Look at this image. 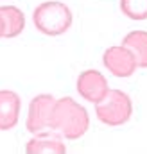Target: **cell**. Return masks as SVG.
<instances>
[{
  "label": "cell",
  "mask_w": 147,
  "mask_h": 154,
  "mask_svg": "<svg viewBox=\"0 0 147 154\" xmlns=\"http://www.w3.org/2000/svg\"><path fill=\"white\" fill-rule=\"evenodd\" d=\"M22 100L14 91L0 90V131H9L18 124Z\"/></svg>",
  "instance_id": "obj_7"
},
{
  "label": "cell",
  "mask_w": 147,
  "mask_h": 154,
  "mask_svg": "<svg viewBox=\"0 0 147 154\" xmlns=\"http://www.w3.org/2000/svg\"><path fill=\"white\" fill-rule=\"evenodd\" d=\"M56 99L52 95L41 93L36 95L31 104H29V115H27V131L38 134L41 131L52 129V122H54V109H56Z\"/></svg>",
  "instance_id": "obj_4"
},
{
  "label": "cell",
  "mask_w": 147,
  "mask_h": 154,
  "mask_svg": "<svg viewBox=\"0 0 147 154\" xmlns=\"http://www.w3.org/2000/svg\"><path fill=\"white\" fill-rule=\"evenodd\" d=\"M102 63H104V66L110 70L111 74L117 77L133 75L135 70H136V66H138L133 52L127 47H124V45H120V47H110L104 52V56H102Z\"/></svg>",
  "instance_id": "obj_5"
},
{
  "label": "cell",
  "mask_w": 147,
  "mask_h": 154,
  "mask_svg": "<svg viewBox=\"0 0 147 154\" xmlns=\"http://www.w3.org/2000/svg\"><path fill=\"white\" fill-rule=\"evenodd\" d=\"M25 151H27V154H65L67 147H65L63 140L58 134H54L52 131L50 133L41 131L27 142Z\"/></svg>",
  "instance_id": "obj_8"
},
{
  "label": "cell",
  "mask_w": 147,
  "mask_h": 154,
  "mask_svg": "<svg viewBox=\"0 0 147 154\" xmlns=\"http://www.w3.org/2000/svg\"><path fill=\"white\" fill-rule=\"evenodd\" d=\"M122 45L127 47L140 68H147V32L145 31H133L122 39Z\"/></svg>",
  "instance_id": "obj_10"
},
{
  "label": "cell",
  "mask_w": 147,
  "mask_h": 154,
  "mask_svg": "<svg viewBox=\"0 0 147 154\" xmlns=\"http://www.w3.org/2000/svg\"><path fill=\"white\" fill-rule=\"evenodd\" d=\"M34 25L41 34L59 36L72 25V11L63 2H43L33 13Z\"/></svg>",
  "instance_id": "obj_2"
},
{
  "label": "cell",
  "mask_w": 147,
  "mask_h": 154,
  "mask_svg": "<svg viewBox=\"0 0 147 154\" xmlns=\"http://www.w3.org/2000/svg\"><path fill=\"white\" fill-rule=\"evenodd\" d=\"M95 113L106 125H122L131 118L133 104L127 93L120 90H110L108 95L95 104Z\"/></svg>",
  "instance_id": "obj_3"
},
{
  "label": "cell",
  "mask_w": 147,
  "mask_h": 154,
  "mask_svg": "<svg viewBox=\"0 0 147 154\" xmlns=\"http://www.w3.org/2000/svg\"><path fill=\"white\" fill-rule=\"evenodd\" d=\"M4 31H5V25H4V18H2V14H0V38L4 36Z\"/></svg>",
  "instance_id": "obj_12"
},
{
  "label": "cell",
  "mask_w": 147,
  "mask_h": 154,
  "mask_svg": "<svg viewBox=\"0 0 147 154\" xmlns=\"http://www.w3.org/2000/svg\"><path fill=\"white\" fill-rule=\"evenodd\" d=\"M88 125L90 118L86 109L81 104H77L72 97H63L56 102L52 122L54 131H59L68 140H77L88 131Z\"/></svg>",
  "instance_id": "obj_1"
},
{
  "label": "cell",
  "mask_w": 147,
  "mask_h": 154,
  "mask_svg": "<svg viewBox=\"0 0 147 154\" xmlns=\"http://www.w3.org/2000/svg\"><path fill=\"white\" fill-rule=\"evenodd\" d=\"M77 91L88 102L97 104L108 95L110 88H108L106 77L101 72H97V70H84L77 77Z\"/></svg>",
  "instance_id": "obj_6"
},
{
  "label": "cell",
  "mask_w": 147,
  "mask_h": 154,
  "mask_svg": "<svg viewBox=\"0 0 147 154\" xmlns=\"http://www.w3.org/2000/svg\"><path fill=\"white\" fill-rule=\"evenodd\" d=\"M0 14L4 18V25H5L4 38H14V36H18L23 31L25 16H23V13L18 7H14V5H2L0 7Z\"/></svg>",
  "instance_id": "obj_9"
},
{
  "label": "cell",
  "mask_w": 147,
  "mask_h": 154,
  "mask_svg": "<svg viewBox=\"0 0 147 154\" xmlns=\"http://www.w3.org/2000/svg\"><path fill=\"white\" fill-rule=\"evenodd\" d=\"M120 11L131 20H147V0H120Z\"/></svg>",
  "instance_id": "obj_11"
}]
</instances>
